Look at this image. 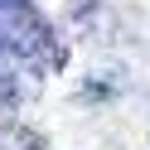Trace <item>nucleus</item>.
<instances>
[]
</instances>
